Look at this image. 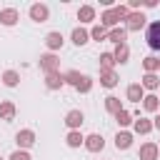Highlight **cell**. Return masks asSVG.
<instances>
[{
  "mask_svg": "<svg viewBox=\"0 0 160 160\" xmlns=\"http://www.w3.org/2000/svg\"><path fill=\"white\" fill-rule=\"evenodd\" d=\"M122 28H125L128 32H140V30H145V28H148L145 12H142V10H130L128 18L122 20Z\"/></svg>",
  "mask_w": 160,
  "mask_h": 160,
  "instance_id": "1",
  "label": "cell"
},
{
  "mask_svg": "<svg viewBox=\"0 0 160 160\" xmlns=\"http://www.w3.org/2000/svg\"><path fill=\"white\" fill-rule=\"evenodd\" d=\"M145 42H148L150 50L160 52V20L148 22V28H145Z\"/></svg>",
  "mask_w": 160,
  "mask_h": 160,
  "instance_id": "2",
  "label": "cell"
},
{
  "mask_svg": "<svg viewBox=\"0 0 160 160\" xmlns=\"http://www.w3.org/2000/svg\"><path fill=\"white\" fill-rule=\"evenodd\" d=\"M28 18H30L32 22H48V20H50V8H48L45 2H32V5L28 8Z\"/></svg>",
  "mask_w": 160,
  "mask_h": 160,
  "instance_id": "3",
  "label": "cell"
},
{
  "mask_svg": "<svg viewBox=\"0 0 160 160\" xmlns=\"http://www.w3.org/2000/svg\"><path fill=\"white\" fill-rule=\"evenodd\" d=\"M38 65H40V70L45 75L48 72H58L60 70V58H58V52H42L40 60H38Z\"/></svg>",
  "mask_w": 160,
  "mask_h": 160,
  "instance_id": "4",
  "label": "cell"
},
{
  "mask_svg": "<svg viewBox=\"0 0 160 160\" xmlns=\"http://www.w3.org/2000/svg\"><path fill=\"white\" fill-rule=\"evenodd\" d=\"M15 145H18V150L32 148V145H35V130H30V128L18 130V132H15Z\"/></svg>",
  "mask_w": 160,
  "mask_h": 160,
  "instance_id": "5",
  "label": "cell"
},
{
  "mask_svg": "<svg viewBox=\"0 0 160 160\" xmlns=\"http://www.w3.org/2000/svg\"><path fill=\"white\" fill-rule=\"evenodd\" d=\"M62 45H65V38H62L60 30H50V32L45 35V48H48V52H58V50H62Z\"/></svg>",
  "mask_w": 160,
  "mask_h": 160,
  "instance_id": "6",
  "label": "cell"
},
{
  "mask_svg": "<svg viewBox=\"0 0 160 160\" xmlns=\"http://www.w3.org/2000/svg\"><path fill=\"white\" fill-rule=\"evenodd\" d=\"M82 145H85V150H88V152H102L105 140H102V135H100V132H90V135H85Z\"/></svg>",
  "mask_w": 160,
  "mask_h": 160,
  "instance_id": "7",
  "label": "cell"
},
{
  "mask_svg": "<svg viewBox=\"0 0 160 160\" xmlns=\"http://www.w3.org/2000/svg\"><path fill=\"white\" fill-rule=\"evenodd\" d=\"M138 158H140V160H158V158H160L158 142H152V140L142 142V145H140V150H138Z\"/></svg>",
  "mask_w": 160,
  "mask_h": 160,
  "instance_id": "8",
  "label": "cell"
},
{
  "mask_svg": "<svg viewBox=\"0 0 160 160\" xmlns=\"http://www.w3.org/2000/svg\"><path fill=\"white\" fill-rule=\"evenodd\" d=\"M100 25H102L105 30H112V28L120 25V18L115 15V8H105V10H102V15H100Z\"/></svg>",
  "mask_w": 160,
  "mask_h": 160,
  "instance_id": "9",
  "label": "cell"
},
{
  "mask_svg": "<svg viewBox=\"0 0 160 160\" xmlns=\"http://www.w3.org/2000/svg\"><path fill=\"white\" fill-rule=\"evenodd\" d=\"M70 40H72V45H75V48H82V45H88V42H90V30H85L82 25L72 28V32H70Z\"/></svg>",
  "mask_w": 160,
  "mask_h": 160,
  "instance_id": "10",
  "label": "cell"
},
{
  "mask_svg": "<svg viewBox=\"0 0 160 160\" xmlns=\"http://www.w3.org/2000/svg\"><path fill=\"white\" fill-rule=\"evenodd\" d=\"M85 122V112L82 110H68L65 112V125L70 130H80V125Z\"/></svg>",
  "mask_w": 160,
  "mask_h": 160,
  "instance_id": "11",
  "label": "cell"
},
{
  "mask_svg": "<svg viewBox=\"0 0 160 160\" xmlns=\"http://www.w3.org/2000/svg\"><path fill=\"white\" fill-rule=\"evenodd\" d=\"M125 98H128L130 102L140 105V102H142V98H145V90H142V85H140V82H130V85H128V90H125Z\"/></svg>",
  "mask_w": 160,
  "mask_h": 160,
  "instance_id": "12",
  "label": "cell"
},
{
  "mask_svg": "<svg viewBox=\"0 0 160 160\" xmlns=\"http://www.w3.org/2000/svg\"><path fill=\"white\" fill-rule=\"evenodd\" d=\"M152 132V120H148V118H135L132 120V135H150Z\"/></svg>",
  "mask_w": 160,
  "mask_h": 160,
  "instance_id": "13",
  "label": "cell"
},
{
  "mask_svg": "<svg viewBox=\"0 0 160 160\" xmlns=\"http://www.w3.org/2000/svg\"><path fill=\"white\" fill-rule=\"evenodd\" d=\"M18 20H20V12L15 8H2L0 10V25L12 28V25H18Z\"/></svg>",
  "mask_w": 160,
  "mask_h": 160,
  "instance_id": "14",
  "label": "cell"
},
{
  "mask_svg": "<svg viewBox=\"0 0 160 160\" xmlns=\"http://www.w3.org/2000/svg\"><path fill=\"white\" fill-rule=\"evenodd\" d=\"M132 140H135L132 130H118V135H115V148H118V150H128V148L132 145Z\"/></svg>",
  "mask_w": 160,
  "mask_h": 160,
  "instance_id": "15",
  "label": "cell"
},
{
  "mask_svg": "<svg viewBox=\"0 0 160 160\" xmlns=\"http://www.w3.org/2000/svg\"><path fill=\"white\" fill-rule=\"evenodd\" d=\"M15 115H18L15 102H12V100H0V120L10 122V120H15Z\"/></svg>",
  "mask_w": 160,
  "mask_h": 160,
  "instance_id": "16",
  "label": "cell"
},
{
  "mask_svg": "<svg viewBox=\"0 0 160 160\" xmlns=\"http://www.w3.org/2000/svg\"><path fill=\"white\" fill-rule=\"evenodd\" d=\"M118 82H120V78H118L115 70H100V85H102L105 90H112Z\"/></svg>",
  "mask_w": 160,
  "mask_h": 160,
  "instance_id": "17",
  "label": "cell"
},
{
  "mask_svg": "<svg viewBox=\"0 0 160 160\" xmlns=\"http://www.w3.org/2000/svg\"><path fill=\"white\" fill-rule=\"evenodd\" d=\"M140 85H142V90H150V92L160 90V75L158 72H145L142 80H140Z\"/></svg>",
  "mask_w": 160,
  "mask_h": 160,
  "instance_id": "18",
  "label": "cell"
},
{
  "mask_svg": "<svg viewBox=\"0 0 160 160\" xmlns=\"http://www.w3.org/2000/svg\"><path fill=\"white\" fill-rule=\"evenodd\" d=\"M45 88H48V90H60V88H65L62 72H60V70H58V72H48V75H45Z\"/></svg>",
  "mask_w": 160,
  "mask_h": 160,
  "instance_id": "19",
  "label": "cell"
},
{
  "mask_svg": "<svg viewBox=\"0 0 160 160\" xmlns=\"http://www.w3.org/2000/svg\"><path fill=\"white\" fill-rule=\"evenodd\" d=\"M108 40H110L112 45H122V42L128 40V30H125L122 25H118V28L108 30Z\"/></svg>",
  "mask_w": 160,
  "mask_h": 160,
  "instance_id": "20",
  "label": "cell"
},
{
  "mask_svg": "<svg viewBox=\"0 0 160 160\" xmlns=\"http://www.w3.org/2000/svg\"><path fill=\"white\" fill-rule=\"evenodd\" d=\"M112 58H115V62H118V65H125V62L130 60V45H128V42H122V45H115V50H112Z\"/></svg>",
  "mask_w": 160,
  "mask_h": 160,
  "instance_id": "21",
  "label": "cell"
},
{
  "mask_svg": "<svg viewBox=\"0 0 160 160\" xmlns=\"http://www.w3.org/2000/svg\"><path fill=\"white\" fill-rule=\"evenodd\" d=\"M78 20H80V25L92 22V20H95V8H92V5H80V8H78Z\"/></svg>",
  "mask_w": 160,
  "mask_h": 160,
  "instance_id": "22",
  "label": "cell"
},
{
  "mask_svg": "<svg viewBox=\"0 0 160 160\" xmlns=\"http://www.w3.org/2000/svg\"><path fill=\"white\" fill-rule=\"evenodd\" d=\"M0 80H2L5 88H18V85H20V72H18V70H5V72L0 75Z\"/></svg>",
  "mask_w": 160,
  "mask_h": 160,
  "instance_id": "23",
  "label": "cell"
},
{
  "mask_svg": "<svg viewBox=\"0 0 160 160\" xmlns=\"http://www.w3.org/2000/svg\"><path fill=\"white\" fill-rule=\"evenodd\" d=\"M158 108H160V98H158L155 92H148V95L142 98V110H145V112H158Z\"/></svg>",
  "mask_w": 160,
  "mask_h": 160,
  "instance_id": "24",
  "label": "cell"
},
{
  "mask_svg": "<svg viewBox=\"0 0 160 160\" xmlns=\"http://www.w3.org/2000/svg\"><path fill=\"white\" fill-rule=\"evenodd\" d=\"M112 118H115V122L120 125V130H125V128H128V125H132V120H135V118H132V112H130V110H125V108H122L120 112H115Z\"/></svg>",
  "mask_w": 160,
  "mask_h": 160,
  "instance_id": "25",
  "label": "cell"
},
{
  "mask_svg": "<svg viewBox=\"0 0 160 160\" xmlns=\"http://www.w3.org/2000/svg\"><path fill=\"white\" fill-rule=\"evenodd\" d=\"M82 140H85V135L80 130H68V135H65V145L68 148H80Z\"/></svg>",
  "mask_w": 160,
  "mask_h": 160,
  "instance_id": "26",
  "label": "cell"
},
{
  "mask_svg": "<svg viewBox=\"0 0 160 160\" xmlns=\"http://www.w3.org/2000/svg\"><path fill=\"white\" fill-rule=\"evenodd\" d=\"M105 110H108L110 115L120 112V110H122V100H120L118 95H108V98H105Z\"/></svg>",
  "mask_w": 160,
  "mask_h": 160,
  "instance_id": "27",
  "label": "cell"
},
{
  "mask_svg": "<svg viewBox=\"0 0 160 160\" xmlns=\"http://www.w3.org/2000/svg\"><path fill=\"white\" fill-rule=\"evenodd\" d=\"M142 70H145V72H160V58H158V55L142 58Z\"/></svg>",
  "mask_w": 160,
  "mask_h": 160,
  "instance_id": "28",
  "label": "cell"
},
{
  "mask_svg": "<svg viewBox=\"0 0 160 160\" xmlns=\"http://www.w3.org/2000/svg\"><path fill=\"white\" fill-rule=\"evenodd\" d=\"M115 58H112V52L110 50H105V52H100V70H115Z\"/></svg>",
  "mask_w": 160,
  "mask_h": 160,
  "instance_id": "29",
  "label": "cell"
},
{
  "mask_svg": "<svg viewBox=\"0 0 160 160\" xmlns=\"http://www.w3.org/2000/svg\"><path fill=\"white\" fill-rule=\"evenodd\" d=\"M90 40H98V42H100V40H108V30H105L100 22H95V25L90 28Z\"/></svg>",
  "mask_w": 160,
  "mask_h": 160,
  "instance_id": "30",
  "label": "cell"
},
{
  "mask_svg": "<svg viewBox=\"0 0 160 160\" xmlns=\"http://www.w3.org/2000/svg\"><path fill=\"white\" fill-rule=\"evenodd\" d=\"M75 90H78L80 95H88V92L92 90V78H90V75H82V78H80V82L75 85Z\"/></svg>",
  "mask_w": 160,
  "mask_h": 160,
  "instance_id": "31",
  "label": "cell"
},
{
  "mask_svg": "<svg viewBox=\"0 0 160 160\" xmlns=\"http://www.w3.org/2000/svg\"><path fill=\"white\" fill-rule=\"evenodd\" d=\"M80 78H82V72H78V70H68V72H62V80H65V85H78L80 82Z\"/></svg>",
  "mask_w": 160,
  "mask_h": 160,
  "instance_id": "32",
  "label": "cell"
},
{
  "mask_svg": "<svg viewBox=\"0 0 160 160\" xmlns=\"http://www.w3.org/2000/svg\"><path fill=\"white\" fill-rule=\"evenodd\" d=\"M8 160H32V158H30V152H28V150H12Z\"/></svg>",
  "mask_w": 160,
  "mask_h": 160,
  "instance_id": "33",
  "label": "cell"
},
{
  "mask_svg": "<svg viewBox=\"0 0 160 160\" xmlns=\"http://www.w3.org/2000/svg\"><path fill=\"white\" fill-rule=\"evenodd\" d=\"M152 130H160V112H155L152 118Z\"/></svg>",
  "mask_w": 160,
  "mask_h": 160,
  "instance_id": "34",
  "label": "cell"
},
{
  "mask_svg": "<svg viewBox=\"0 0 160 160\" xmlns=\"http://www.w3.org/2000/svg\"><path fill=\"white\" fill-rule=\"evenodd\" d=\"M158 150H160V142H158Z\"/></svg>",
  "mask_w": 160,
  "mask_h": 160,
  "instance_id": "35",
  "label": "cell"
},
{
  "mask_svg": "<svg viewBox=\"0 0 160 160\" xmlns=\"http://www.w3.org/2000/svg\"><path fill=\"white\" fill-rule=\"evenodd\" d=\"M0 160H2V155H0Z\"/></svg>",
  "mask_w": 160,
  "mask_h": 160,
  "instance_id": "36",
  "label": "cell"
},
{
  "mask_svg": "<svg viewBox=\"0 0 160 160\" xmlns=\"http://www.w3.org/2000/svg\"><path fill=\"white\" fill-rule=\"evenodd\" d=\"M158 98H160V95H158Z\"/></svg>",
  "mask_w": 160,
  "mask_h": 160,
  "instance_id": "37",
  "label": "cell"
}]
</instances>
